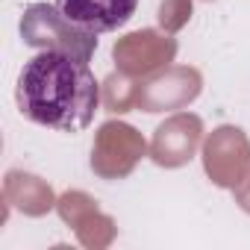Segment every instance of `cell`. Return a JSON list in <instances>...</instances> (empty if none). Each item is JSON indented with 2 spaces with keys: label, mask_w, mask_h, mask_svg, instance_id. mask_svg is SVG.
Wrapping results in <instances>:
<instances>
[{
  "label": "cell",
  "mask_w": 250,
  "mask_h": 250,
  "mask_svg": "<svg viewBox=\"0 0 250 250\" xmlns=\"http://www.w3.org/2000/svg\"><path fill=\"white\" fill-rule=\"evenodd\" d=\"M88 59L71 47H44L27 59L15 85L18 112L56 133L85 130L100 106V85Z\"/></svg>",
  "instance_id": "6da1fadb"
},
{
  "label": "cell",
  "mask_w": 250,
  "mask_h": 250,
  "mask_svg": "<svg viewBox=\"0 0 250 250\" xmlns=\"http://www.w3.org/2000/svg\"><path fill=\"white\" fill-rule=\"evenodd\" d=\"M68 24L83 33H112L124 27L139 9V0H56Z\"/></svg>",
  "instance_id": "7a4b0ae2"
}]
</instances>
